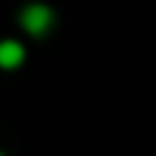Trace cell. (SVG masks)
<instances>
[{
    "instance_id": "obj_1",
    "label": "cell",
    "mask_w": 156,
    "mask_h": 156,
    "mask_svg": "<svg viewBox=\"0 0 156 156\" xmlns=\"http://www.w3.org/2000/svg\"><path fill=\"white\" fill-rule=\"evenodd\" d=\"M20 20H23V26H26L32 35H44L46 29H49V23H52V12L46 9V6L35 3V6H29V9H23Z\"/></svg>"
},
{
    "instance_id": "obj_2",
    "label": "cell",
    "mask_w": 156,
    "mask_h": 156,
    "mask_svg": "<svg viewBox=\"0 0 156 156\" xmlns=\"http://www.w3.org/2000/svg\"><path fill=\"white\" fill-rule=\"evenodd\" d=\"M20 61H23V46L17 44V41H3V44H0V67L12 69Z\"/></svg>"
},
{
    "instance_id": "obj_3",
    "label": "cell",
    "mask_w": 156,
    "mask_h": 156,
    "mask_svg": "<svg viewBox=\"0 0 156 156\" xmlns=\"http://www.w3.org/2000/svg\"><path fill=\"white\" fill-rule=\"evenodd\" d=\"M0 156H3V153H0Z\"/></svg>"
}]
</instances>
